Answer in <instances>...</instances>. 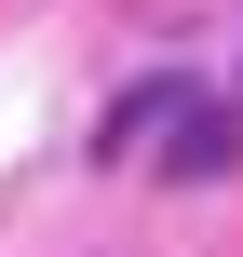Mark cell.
<instances>
[{
  "mask_svg": "<svg viewBox=\"0 0 243 257\" xmlns=\"http://www.w3.org/2000/svg\"><path fill=\"white\" fill-rule=\"evenodd\" d=\"M149 163H162L176 190H216V176H243V108H230V95H176V122L149 136Z\"/></svg>",
  "mask_w": 243,
  "mask_h": 257,
  "instance_id": "obj_1",
  "label": "cell"
},
{
  "mask_svg": "<svg viewBox=\"0 0 243 257\" xmlns=\"http://www.w3.org/2000/svg\"><path fill=\"white\" fill-rule=\"evenodd\" d=\"M176 95H189V81H135V95H108V122H95V149H108V163H122V149H149V136L176 122Z\"/></svg>",
  "mask_w": 243,
  "mask_h": 257,
  "instance_id": "obj_2",
  "label": "cell"
}]
</instances>
